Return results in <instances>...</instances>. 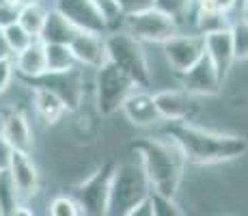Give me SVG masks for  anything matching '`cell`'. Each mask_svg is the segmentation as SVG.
Segmentation results:
<instances>
[{
    "label": "cell",
    "mask_w": 248,
    "mask_h": 216,
    "mask_svg": "<svg viewBox=\"0 0 248 216\" xmlns=\"http://www.w3.org/2000/svg\"><path fill=\"white\" fill-rule=\"evenodd\" d=\"M164 134L177 143L186 160L192 165H225V162L240 160L242 156L248 153V141L244 136L216 132V130L194 126V123H169Z\"/></svg>",
    "instance_id": "1"
},
{
    "label": "cell",
    "mask_w": 248,
    "mask_h": 216,
    "mask_svg": "<svg viewBox=\"0 0 248 216\" xmlns=\"http://www.w3.org/2000/svg\"><path fill=\"white\" fill-rule=\"evenodd\" d=\"M130 150L147 173L151 193L175 199L184 182L186 165H188L177 143L162 132L160 136L138 138L130 145Z\"/></svg>",
    "instance_id": "2"
},
{
    "label": "cell",
    "mask_w": 248,
    "mask_h": 216,
    "mask_svg": "<svg viewBox=\"0 0 248 216\" xmlns=\"http://www.w3.org/2000/svg\"><path fill=\"white\" fill-rule=\"evenodd\" d=\"M106 50H108V61L114 63L119 69H123L132 80L149 89L151 86V63L147 56L145 43L136 39L132 33L125 28H112L106 33Z\"/></svg>",
    "instance_id": "3"
},
{
    "label": "cell",
    "mask_w": 248,
    "mask_h": 216,
    "mask_svg": "<svg viewBox=\"0 0 248 216\" xmlns=\"http://www.w3.org/2000/svg\"><path fill=\"white\" fill-rule=\"evenodd\" d=\"M151 195V186L147 180V173L140 166L138 158L127 162L114 165L110 193H108V214L112 216H127L132 208Z\"/></svg>",
    "instance_id": "4"
},
{
    "label": "cell",
    "mask_w": 248,
    "mask_h": 216,
    "mask_svg": "<svg viewBox=\"0 0 248 216\" xmlns=\"http://www.w3.org/2000/svg\"><path fill=\"white\" fill-rule=\"evenodd\" d=\"M138 89V84L123 69H119L114 63H104L99 69H95L93 78V93H95V108L102 117H112L121 110V104L125 98Z\"/></svg>",
    "instance_id": "5"
},
{
    "label": "cell",
    "mask_w": 248,
    "mask_h": 216,
    "mask_svg": "<svg viewBox=\"0 0 248 216\" xmlns=\"http://www.w3.org/2000/svg\"><path fill=\"white\" fill-rule=\"evenodd\" d=\"M123 28L127 33H132L142 43H158V46H162L166 39H170L181 31V24L170 13L162 11L154 4V7H147L142 11L123 16Z\"/></svg>",
    "instance_id": "6"
},
{
    "label": "cell",
    "mask_w": 248,
    "mask_h": 216,
    "mask_svg": "<svg viewBox=\"0 0 248 216\" xmlns=\"http://www.w3.org/2000/svg\"><path fill=\"white\" fill-rule=\"evenodd\" d=\"M162 56H164V63L169 65V69L179 78L184 71H188L205 56L203 35L197 31H179L177 35H173L170 39L162 43Z\"/></svg>",
    "instance_id": "7"
},
{
    "label": "cell",
    "mask_w": 248,
    "mask_h": 216,
    "mask_svg": "<svg viewBox=\"0 0 248 216\" xmlns=\"http://www.w3.org/2000/svg\"><path fill=\"white\" fill-rule=\"evenodd\" d=\"M114 165H102L97 171H93L89 177L78 182L74 188L76 201L82 208V214L104 216L108 214V193H110Z\"/></svg>",
    "instance_id": "8"
},
{
    "label": "cell",
    "mask_w": 248,
    "mask_h": 216,
    "mask_svg": "<svg viewBox=\"0 0 248 216\" xmlns=\"http://www.w3.org/2000/svg\"><path fill=\"white\" fill-rule=\"evenodd\" d=\"M7 171L11 175L16 190L20 195L22 203H31L41 190V173L37 162L32 160V153L11 150L7 162Z\"/></svg>",
    "instance_id": "9"
},
{
    "label": "cell",
    "mask_w": 248,
    "mask_h": 216,
    "mask_svg": "<svg viewBox=\"0 0 248 216\" xmlns=\"http://www.w3.org/2000/svg\"><path fill=\"white\" fill-rule=\"evenodd\" d=\"M0 136L7 141L11 150L28 153H32V150H35V132H32L31 119L16 104L0 110Z\"/></svg>",
    "instance_id": "10"
},
{
    "label": "cell",
    "mask_w": 248,
    "mask_h": 216,
    "mask_svg": "<svg viewBox=\"0 0 248 216\" xmlns=\"http://www.w3.org/2000/svg\"><path fill=\"white\" fill-rule=\"evenodd\" d=\"M154 102L158 106L160 119L166 123L188 121L197 110V98L184 89V86H169L154 93Z\"/></svg>",
    "instance_id": "11"
},
{
    "label": "cell",
    "mask_w": 248,
    "mask_h": 216,
    "mask_svg": "<svg viewBox=\"0 0 248 216\" xmlns=\"http://www.w3.org/2000/svg\"><path fill=\"white\" fill-rule=\"evenodd\" d=\"M222 84L225 83L218 76L212 61L207 59V54L197 65H192L188 71H184L179 76V86H184L194 98H214V95H218L222 91Z\"/></svg>",
    "instance_id": "12"
},
{
    "label": "cell",
    "mask_w": 248,
    "mask_h": 216,
    "mask_svg": "<svg viewBox=\"0 0 248 216\" xmlns=\"http://www.w3.org/2000/svg\"><path fill=\"white\" fill-rule=\"evenodd\" d=\"M52 7L59 13H63L80 31L108 33V22L104 20L102 11L93 4V0H54Z\"/></svg>",
    "instance_id": "13"
},
{
    "label": "cell",
    "mask_w": 248,
    "mask_h": 216,
    "mask_svg": "<svg viewBox=\"0 0 248 216\" xmlns=\"http://www.w3.org/2000/svg\"><path fill=\"white\" fill-rule=\"evenodd\" d=\"M76 61L82 69H99L104 63H108V50H106V33H89L80 31L69 43Z\"/></svg>",
    "instance_id": "14"
},
{
    "label": "cell",
    "mask_w": 248,
    "mask_h": 216,
    "mask_svg": "<svg viewBox=\"0 0 248 216\" xmlns=\"http://www.w3.org/2000/svg\"><path fill=\"white\" fill-rule=\"evenodd\" d=\"M121 113L136 128H154L162 123L158 106L154 102V93H149V89H142V86L127 95L125 102L121 104Z\"/></svg>",
    "instance_id": "15"
},
{
    "label": "cell",
    "mask_w": 248,
    "mask_h": 216,
    "mask_svg": "<svg viewBox=\"0 0 248 216\" xmlns=\"http://www.w3.org/2000/svg\"><path fill=\"white\" fill-rule=\"evenodd\" d=\"M31 98H32V108H35L37 117L46 123L47 128H54L63 121V117L69 113L67 104L63 102L56 91L41 83H31Z\"/></svg>",
    "instance_id": "16"
},
{
    "label": "cell",
    "mask_w": 248,
    "mask_h": 216,
    "mask_svg": "<svg viewBox=\"0 0 248 216\" xmlns=\"http://www.w3.org/2000/svg\"><path fill=\"white\" fill-rule=\"evenodd\" d=\"M205 39V54L212 61V65L216 67L218 76L222 78V83L229 78L233 65H235V54H233V43H231V33L229 28L222 31H214L203 35Z\"/></svg>",
    "instance_id": "17"
},
{
    "label": "cell",
    "mask_w": 248,
    "mask_h": 216,
    "mask_svg": "<svg viewBox=\"0 0 248 216\" xmlns=\"http://www.w3.org/2000/svg\"><path fill=\"white\" fill-rule=\"evenodd\" d=\"M13 65L16 74L24 80H37L47 74V56H46V43L41 39H32L22 52L13 54Z\"/></svg>",
    "instance_id": "18"
},
{
    "label": "cell",
    "mask_w": 248,
    "mask_h": 216,
    "mask_svg": "<svg viewBox=\"0 0 248 216\" xmlns=\"http://www.w3.org/2000/svg\"><path fill=\"white\" fill-rule=\"evenodd\" d=\"M78 33H80L78 26H74L63 13H59L54 7H50L47 9L46 24H44V31H41L39 39L44 43H67L69 46Z\"/></svg>",
    "instance_id": "19"
},
{
    "label": "cell",
    "mask_w": 248,
    "mask_h": 216,
    "mask_svg": "<svg viewBox=\"0 0 248 216\" xmlns=\"http://www.w3.org/2000/svg\"><path fill=\"white\" fill-rule=\"evenodd\" d=\"M46 16H47V9L39 0H28L20 7V16H17V24L32 35L35 39H39L41 31H44V24H46Z\"/></svg>",
    "instance_id": "20"
},
{
    "label": "cell",
    "mask_w": 248,
    "mask_h": 216,
    "mask_svg": "<svg viewBox=\"0 0 248 216\" xmlns=\"http://www.w3.org/2000/svg\"><path fill=\"white\" fill-rule=\"evenodd\" d=\"M46 56H47V74H65V71L80 67L67 43H46Z\"/></svg>",
    "instance_id": "21"
},
{
    "label": "cell",
    "mask_w": 248,
    "mask_h": 216,
    "mask_svg": "<svg viewBox=\"0 0 248 216\" xmlns=\"http://www.w3.org/2000/svg\"><path fill=\"white\" fill-rule=\"evenodd\" d=\"M190 16L194 17V28H197V33H201V35H207V33L222 31V28L231 26L229 16L216 11V9H194Z\"/></svg>",
    "instance_id": "22"
},
{
    "label": "cell",
    "mask_w": 248,
    "mask_h": 216,
    "mask_svg": "<svg viewBox=\"0 0 248 216\" xmlns=\"http://www.w3.org/2000/svg\"><path fill=\"white\" fill-rule=\"evenodd\" d=\"M17 203H20V195L16 190L11 175H9L7 166L0 169V214L2 216H13Z\"/></svg>",
    "instance_id": "23"
},
{
    "label": "cell",
    "mask_w": 248,
    "mask_h": 216,
    "mask_svg": "<svg viewBox=\"0 0 248 216\" xmlns=\"http://www.w3.org/2000/svg\"><path fill=\"white\" fill-rule=\"evenodd\" d=\"M231 33V43H233V54H235V63H246L248 61V22L246 20H235L229 26Z\"/></svg>",
    "instance_id": "24"
},
{
    "label": "cell",
    "mask_w": 248,
    "mask_h": 216,
    "mask_svg": "<svg viewBox=\"0 0 248 216\" xmlns=\"http://www.w3.org/2000/svg\"><path fill=\"white\" fill-rule=\"evenodd\" d=\"M47 214L50 216H80L82 208L76 201L74 195H56L54 199L47 203Z\"/></svg>",
    "instance_id": "25"
},
{
    "label": "cell",
    "mask_w": 248,
    "mask_h": 216,
    "mask_svg": "<svg viewBox=\"0 0 248 216\" xmlns=\"http://www.w3.org/2000/svg\"><path fill=\"white\" fill-rule=\"evenodd\" d=\"M2 33H4V39H7V43H9V50H11V54H17V52H22L24 48L28 46V43L35 39V37L28 35V33L24 31V28L17 22L4 26Z\"/></svg>",
    "instance_id": "26"
},
{
    "label": "cell",
    "mask_w": 248,
    "mask_h": 216,
    "mask_svg": "<svg viewBox=\"0 0 248 216\" xmlns=\"http://www.w3.org/2000/svg\"><path fill=\"white\" fill-rule=\"evenodd\" d=\"M192 2L194 0H154V4L162 11L170 13L179 24L192 13Z\"/></svg>",
    "instance_id": "27"
},
{
    "label": "cell",
    "mask_w": 248,
    "mask_h": 216,
    "mask_svg": "<svg viewBox=\"0 0 248 216\" xmlns=\"http://www.w3.org/2000/svg\"><path fill=\"white\" fill-rule=\"evenodd\" d=\"M93 4L102 11L104 20L108 22V31L123 26V13H121V9H119V4L114 2V0H93Z\"/></svg>",
    "instance_id": "28"
},
{
    "label": "cell",
    "mask_w": 248,
    "mask_h": 216,
    "mask_svg": "<svg viewBox=\"0 0 248 216\" xmlns=\"http://www.w3.org/2000/svg\"><path fill=\"white\" fill-rule=\"evenodd\" d=\"M16 78V65H13V56H0V98L7 95L13 86Z\"/></svg>",
    "instance_id": "29"
},
{
    "label": "cell",
    "mask_w": 248,
    "mask_h": 216,
    "mask_svg": "<svg viewBox=\"0 0 248 216\" xmlns=\"http://www.w3.org/2000/svg\"><path fill=\"white\" fill-rule=\"evenodd\" d=\"M119 4L123 16H130V13H136V11H142L147 7H154V0H114Z\"/></svg>",
    "instance_id": "30"
},
{
    "label": "cell",
    "mask_w": 248,
    "mask_h": 216,
    "mask_svg": "<svg viewBox=\"0 0 248 216\" xmlns=\"http://www.w3.org/2000/svg\"><path fill=\"white\" fill-rule=\"evenodd\" d=\"M17 16H20V7H13V4L0 2V28L9 26V24H16Z\"/></svg>",
    "instance_id": "31"
},
{
    "label": "cell",
    "mask_w": 248,
    "mask_h": 216,
    "mask_svg": "<svg viewBox=\"0 0 248 216\" xmlns=\"http://www.w3.org/2000/svg\"><path fill=\"white\" fill-rule=\"evenodd\" d=\"M127 216H155V205H154V199L149 197H145L142 201H138L134 208L127 212Z\"/></svg>",
    "instance_id": "32"
},
{
    "label": "cell",
    "mask_w": 248,
    "mask_h": 216,
    "mask_svg": "<svg viewBox=\"0 0 248 216\" xmlns=\"http://www.w3.org/2000/svg\"><path fill=\"white\" fill-rule=\"evenodd\" d=\"M214 7H216V11L225 13V16H231V11H235L237 7V0H212Z\"/></svg>",
    "instance_id": "33"
},
{
    "label": "cell",
    "mask_w": 248,
    "mask_h": 216,
    "mask_svg": "<svg viewBox=\"0 0 248 216\" xmlns=\"http://www.w3.org/2000/svg\"><path fill=\"white\" fill-rule=\"evenodd\" d=\"M9 153H11V147L7 145V141H4L2 136H0V169H4V166H7Z\"/></svg>",
    "instance_id": "34"
},
{
    "label": "cell",
    "mask_w": 248,
    "mask_h": 216,
    "mask_svg": "<svg viewBox=\"0 0 248 216\" xmlns=\"http://www.w3.org/2000/svg\"><path fill=\"white\" fill-rule=\"evenodd\" d=\"M0 56H13V54H11V50H9V43H7V39H4L2 28H0Z\"/></svg>",
    "instance_id": "35"
},
{
    "label": "cell",
    "mask_w": 248,
    "mask_h": 216,
    "mask_svg": "<svg viewBox=\"0 0 248 216\" xmlns=\"http://www.w3.org/2000/svg\"><path fill=\"white\" fill-rule=\"evenodd\" d=\"M242 20L248 22V0H244V2H242Z\"/></svg>",
    "instance_id": "36"
},
{
    "label": "cell",
    "mask_w": 248,
    "mask_h": 216,
    "mask_svg": "<svg viewBox=\"0 0 248 216\" xmlns=\"http://www.w3.org/2000/svg\"><path fill=\"white\" fill-rule=\"evenodd\" d=\"M26 2H28V0H26Z\"/></svg>",
    "instance_id": "37"
}]
</instances>
